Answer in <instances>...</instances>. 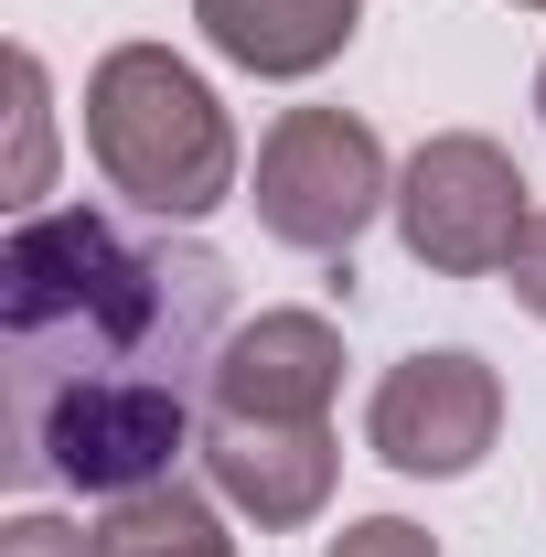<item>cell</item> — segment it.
Instances as JSON below:
<instances>
[{"instance_id":"cell-14","label":"cell","mask_w":546,"mask_h":557,"mask_svg":"<svg viewBox=\"0 0 546 557\" xmlns=\"http://www.w3.org/2000/svg\"><path fill=\"white\" fill-rule=\"evenodd\" d=\"M536 108H546V75H536Z\"/></svg>"},{"instance_id":"cell-6","label":"cell","mask_w":546,"mask_h":557,"mask_svg":"<svg viewBox=\"0 0 546 557\" xmlns=\"http://www.w3.org/2000/svg\"><path fill=\"white\" fill-rule=\"evenodd\" d=\"M343 386V333L322 311H258L247 333H225L204 375V418H333Z\"/></svg>"},{"instance_id":"cell-9","label":"cell","mask_w":546,"mask_h":557,"mask_svg":"<svg viewBox=\"0 0 546 557\" xmlns=\"http://www.w3.org/2000/svg\"><path fill=\"white\" fill-rule=\"evenodd\" d=\"M86 557H236L225 536H214V515H204V493H183V483H150L129 493L97 536H86Z\"/></svg>"},{"instance_id":"cell-2","label":"cell","mask_w":546,"mask_h":557,"mask_svg":"<svg viewBox=\"0 0 546 557\" xmlns=\"http://www.w3.org/2000/svg\"><path fill=\"white\" fill-rule=\"evenodd\" d=\"M86 150L139 214H172V225L236 194V129L204 97V75L161 44H119L86 75Z\"/></svg>"},{"instance_id":"cell-12","label":"cell","mask_w":546,"mask_h":557,"mask_svg":"<svg viewBox=\"0 0 546 557\" xmlns=\"http://www.w3.org/2000/svg\"><path fill=\"white\" fill-rule=\"evenodd\" d=\"M0 557H86V536H75V525H54V515H22V525L0 536Z\"/></svg>"},{"instance_id":"cell-5","label":"cell","mask_w":546,"mask_h":557,"mask_svg":"<svg viewBox=\"0 0 546 557\" xmlns=\"http://www.w3.org/2000/svg\"><path fill=\"white\" fill-rule=\"evenodd\" d=\"M493 429H504V386H493L482 354H408V364H386V386H375V408H364L375 461L439 472V483L472 472L482 450H493Z\"/></svg>"},{"instance_id":"cell-3","label":"cell","mask_w":546,"mask_h":557,"mask_svg":"<svg viewBox=\"0 0 546 557\" xmlns=\"http://www.w3.org/2000/svg\"><path fill=\"white\" fill-rule=\"evenodd\" d=\"M375 205H397L386 194V150L364 119H343V108H289L258 150V225H269L278 247H300V258H343Z\"/></svg>"},{"instance_id":"cell-8","label":"cell","mask_w":546,"mask_h":557,"mask_svg":"<svg viewBox=\"0 0 546 557\" xmlns=\"http://www.w3.org/2000/svg\"><path fill=\"white\" fill-rule=\"evenodd\" d=\"M194 22L214 33V54H236L247 75H322L353 44L364 0H194Z\"/></svg>"},{"instance_id":"cell-11","label":"cell","mask_w":546,"mask_h":557,"mask_svg":"<svg viewBox=\"0 0 546 557\" xmlns=\"http://www.w3.org/2000/svg\"><path fill=\"white\" fill-rule=\"evenodd\" d=\"M333 557H439V547H429L418 525H397V515H364V525H353Z\"/></svg>"},{"instance_id":"cell-7","label":"cell","mask_w":546,"mask_h":557,"mask_svg":"<svg viewBox=\"0 0 546 557\" xmlns=\"http://www.w3.org/2000/svg\"><path fill=\"white\" fill-rule=\"evenodd\" d=\"M204 472L258 525H311L333 504V418H204Z\"/></svg>"},{"instance_id":"cell-1","label":"cell","mask_w":546,"mask_h":557,"mask_svg":"<svg viewBox=\"0 0 546 557\" xmlns=\"http://www.w3.org/2000/svg\"><path fill=\"white\" fill-rule=\"evenodd\" d=\"M236 278L194 236H129L97 205H33L0 247V333H11V461L75 493L172 483L194 450V397L225 354Z\"/></svg>"},{"instance_id":"cell-4","label":"cell","mask_w":546,"mask_h":557,"mask_svg":"<svg viewBox=\"0 0 546 557\" xmlns=\"http://www.w3.org/2000/svg\"><path fill=\"white\" fill-rule=\"evenodd\" d=\"M397 225H408V258H418V269L493 278V269H514L536 205H525V172H514L493 139L450 129V139H429V150L408 161V183H397Z\"/></svg>"},{"instance_id":"cell-13","label":"cell","mask_w":546,"mask_h":557,"mask_svg":"<svg viewBox=\"0 0 546 557\" xmlns=\"http://www.w3.org/2000/svg\"><path fill=\"white\" fill-rule=\"evenodd\" d=\"M514 300H525V311L546 322V214L525 225V247H514Z\"/></svg>"},{"instance_id":"cell-15","label":"cell","mask_w":546,"mask_h":557,"mask_svg":"<svg viewBox=\"0 0 546 557\" xmlns=\"http://www.w3.org/2000/svg\"><path fill=\"white\" fill-rule=\"evenodd\" d=\"M525 11H546V0H525Z\"/></svg>"},{"instance_id":"cell-10","label":"cell","mask_w":546,"mask_h":557,"mask_svg":"<svg viewBox=\"0 0 546 557\" xmlns=\"http://www.w3.org/2000/svg\"><path fill=\"white\" fill-rule=\"evenodd\" d=\"M11 86H22V194H44V65L11 54Z\"/></svg>"}]
</instances>
